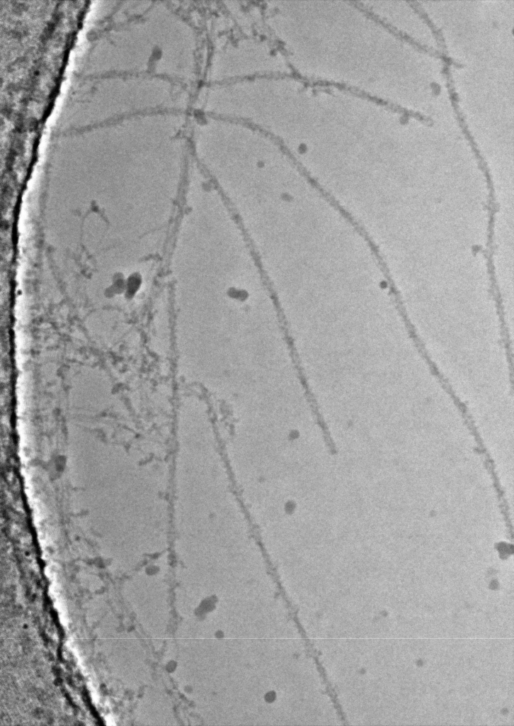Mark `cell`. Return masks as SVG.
Returning <instances> with one entry per match:
<instances>
[{"label": "cell", "mask_w": 514, "mask_h": 726, "mask_svg": "<svg viewBox=\"0 0 514 726\" xmlns=\"http://www.w3.org/2000/svg\"><path fill=\"white\" fill-rule=\"evenodd\" d=\"M282 55L268 43L242 38L216 49L210 60L206 77L210 83L277 75L287 72Z\"/></svg>", "instance_id": "cell-1"}]
</instances>
